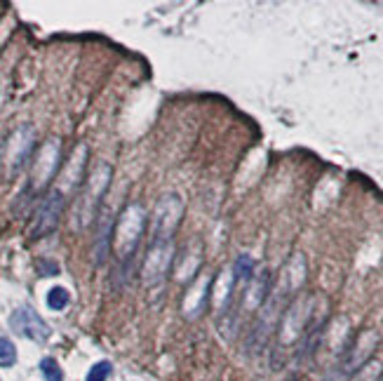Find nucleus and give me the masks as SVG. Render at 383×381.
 <instances>
[{"instance_id":"1","label":"nucleus","mask_w":383,"mask_h":381,"mask_svg":"<svg viewBox=\"0 0 383 381\" xmlns=\"http://www.w3.org/2000/svg\"><path fill=\"white\" fill-rule=\"evenodd\" d=\"M148 224V214L144 209L141 202H130L118 216L116 226H113V247L116 257L120 264H130L132 257L137 254L139 245H141L144 231Z\"/></svg>"},{"instance_id":"2","label":"nucleus","mask_w":383,"mask_h":381,"mask_svg":"<svg viewBox=\"0 0 383 381\" xmlns=\"http://www.w3.org/2000/svg\"><path fill=\"white\" fill-rule=\"evenodd\" d=\"M111 179H113V167H111L109 162H99L90 172L88 181H85V188L81 190V195H78L76 200V209H74L76 228L90 226L92 221L97 219L99 209H102V200L111 186Z\"/></svg>"},{"instance_id":"3","label":"nucleus","mask_w":383,"mask_h":381,"mask_svg":"<svg viewBox=\"0 0 383 381\" xmlns=\"http://www.w3.org/2000/svg\"><path fill=\"white\" fill-rule=\"evenodd\" d=\"M183 219V200L176 193H165L158 198L151 214V238L148 245L158 242H174L176 231Z\"/></svg>"},{"instance_id":"4","label":"nucleus","mask_w":383,"mask_h":381,"mask_svg":"<svg viewBox=\"0 0 383 381\" xmlns=\"http://www.w3.org/2000/svg\"><path fill=\"white\" fill-rule=\"evenodd\" d=\"M315 311V299L313 297H299L285 308V313H280V344L289 346L294 341H301L303 334L310 330Z\"/></svg>"},{"instance_id":"5","label":"nucleus","mask_w":383,"mask_h":381,"mask_svg":"<svg viewBox=\"0 0 383 381\" xmlns=\"http://www.w3.org/2000/svg\"><path fill=\"white\" fill-rule=\"evenodd\" d=\"M66 205V195L59 188H52L48 195L43 198L41 207H38L36 216H33V226H31V238H45L52 231H57L59 221H62V212Z\"/></svg>"},{"instance_id":"6","label":"nucleus","mask_w":383,"mask_h":381,"mask_svg":"<svg viewBox=\"0 0 383 381\" xmlns=\"http://www.w3.org/2000/svg\"><path fill=\"white\" fill-rule=\"evenodd\" d=\"M59 165H62V144H59V139H48L41 146V151H38L36 160H33L31 188L41 190L48 186L59 172Z\"/></svg>"},{"instance_id":"7","label":"nucleus","mask_w":383,"mask_h":381,"mask_svg":"<svg viewBox=\"0 0 383 381\" xmlns=\"http://www.w3.org/2000/svg\"><path fill=\"white\" fill-rule=\"evenodd\" d=\"M174 264V242H158L148 245L146 259L141 266V280L146 287H155L167 278L169 268Z\"/></svg>"},{"instance_id":"8","label":"nucleus","mask_w":383,"mask_h":381,"mask_svg":"<svg viewBox=\"0 0 383 381\" xmlns=\"http://www.w3.org/2000/svg\"><path fill=\"white\" fill-rule=\"evenodd\" d=\"M10 327H12V332L19 334V337L38 341V344L48 341V337H50V325L29 306L17 308V311L10 315Z\"/></svg>"},{"instance_id":"9","label":"nucleus","mask_w":383,"mask_h":381,"mask_svg":"<svg viewBox=\"0 0 383 381\" xmlns=\"http://www.w3.org/2000/svg\"><path fill=\"white\" fill-rule=\"evenodd\" d=\"M33 144H36V132H33L31 125H19L15 132H12L8 141V165L12 174L19 172L29 162Z\"/></svg>"},{"instance_id":"10","label":"nucleus","mask_w":383,"mask_h":381,"mask_svg":"<svg viewBox=\"0 0 383 381\" xmlns=\"http://www.w3.org/2000/svg\"><path fill=\"white\" fill-rule=\"evenodd\" d=\"M88 158H90V148L85 146V144H81L74 155H71V160L66 162V167L62 169V186H59V190L66 195V190H76L78 186H81L83 176H85V167H88Z\"/></svg>"},{"instance_id":"11","label":"nucleus","mask_w":383,"mask_h":381,"mask_svg":"<svg viewBox=\"0 0 383 381\" xmlns=\"http://www.w3.org/2000/svg\"><path fill=\"white\" fill-rule=\"evenodd\" d=\"M270 292H273V275L268 271H261V273H254L252 282L245 287V304L247 308H261L263 304L268 301Z\"/></svg>"},{"instance_id":"12","label":"nucleus","mask_w":383,"mask_h":381,"mask_svg":"<svg viewBox=\"0 0 383 381\" xmlns=\"http://www.w3.org/2000/svg\"><path fill=\"white\" fill-rule=\"evenodd\" d=\"M209 285H212V278H204L202 285H200V280L193 282V287L188 290V294L183 297V304H181L186 318L193 320L197 315H202L204 304H207V297H209Z\"/></svg>"},{"instance_id":"13","label":"nucleus","mask_w":383,"mask_h":381,"mask_svg":"<svg viewBox=\"0 0 383 381\" xmlns=\"http://www.w3.org/2000/svg\"><path fill=\"white\" fill-rule=\"evenodd\" d=\"M202 264V257H200V249H197V245H188L186 249H183V257L179 261V268H176V278L188 282L195 278L197 268H200Z\"/></svg>"},{"instance_id":"14","label":"nucleus","mask_w":383,"mask_h":381,"mask_svg":"<svg viewBox=\"0 0 383 381\" xmlns=\"http://www.w3.org/2000/svg\"><path fill=\"white\" fill-rule=\"evenodd\" d=\"M113 226H116V221L111 219V214H106V219H102V226H99V235H97V240H95L97 264H104V259H106L111 245H113Z\"/></svg>"},{"instance_id":"15","label":"nucleus","mask_w":383,"mask_h":381,"mask_svg":"<svg viewBox=\"0 0 383 381\" xmlns=\"http://www.w3.org/2000/svg\"><path fill=\"white\" fill-rule=\"evenodd\" d=\"M256 273V264L254 259L249 257V254H240V257L235 259V266H233V285H249Z\"/></svg>"},{"instance_id":"16","label":"nucleus","mask_w":383,"mask_h":381,"mask_svg":"<svg viewBox=\"0 0 383 381\" xmlns=\"http://www.w3.org/2000/svg\"><path fill=\"white\" fill-rule=\"evenodd\" d=\"M71 301V294L66 287H52V290L48 292V306L52 308V311H64L66 306H69Z\"/></svg>"},{"instance_id":"17","label":"nucleus","mask_w":383,"mask_h":381,"mask_svg":"<svg viewBox=\"0 0 383 381\" xmlns=\"http://www.w3.org/2000/svg\"><path fill=\"white\" fill-rule=\"evenodd\" d=\"M17 363V346L8 337H0V367H12Z\"/></svg>"},{"instance_id":"18","label":"nucleus","mask_w":383,"mask_h":381,"mask_svg":"<svg viewBox=\"0 0 383 381\" xmlns=\"http://www.w3.org/2000/svg\"><path fill=\"white\" fill-rule=\"evenodd\" d=\"M41 372L45 381H64V372L55 358H43L41 360Z\"/></svg>"},{"instance_id":"19","label":"nucleus","mask_w":383,"mask_h":381,"mask_svg":"<svg viewBox=\"0 0 383 381\" xmlns=\"http://www.w3.org/2000/svg\"><path fill=\"white\" fill-rule=\"evenodd\" d=\"M111 372H113V365H111L109 360H102V363L92 365V370L88 372V379L85 381H106L111 377Z\"/></svg>"}]
</instances>
